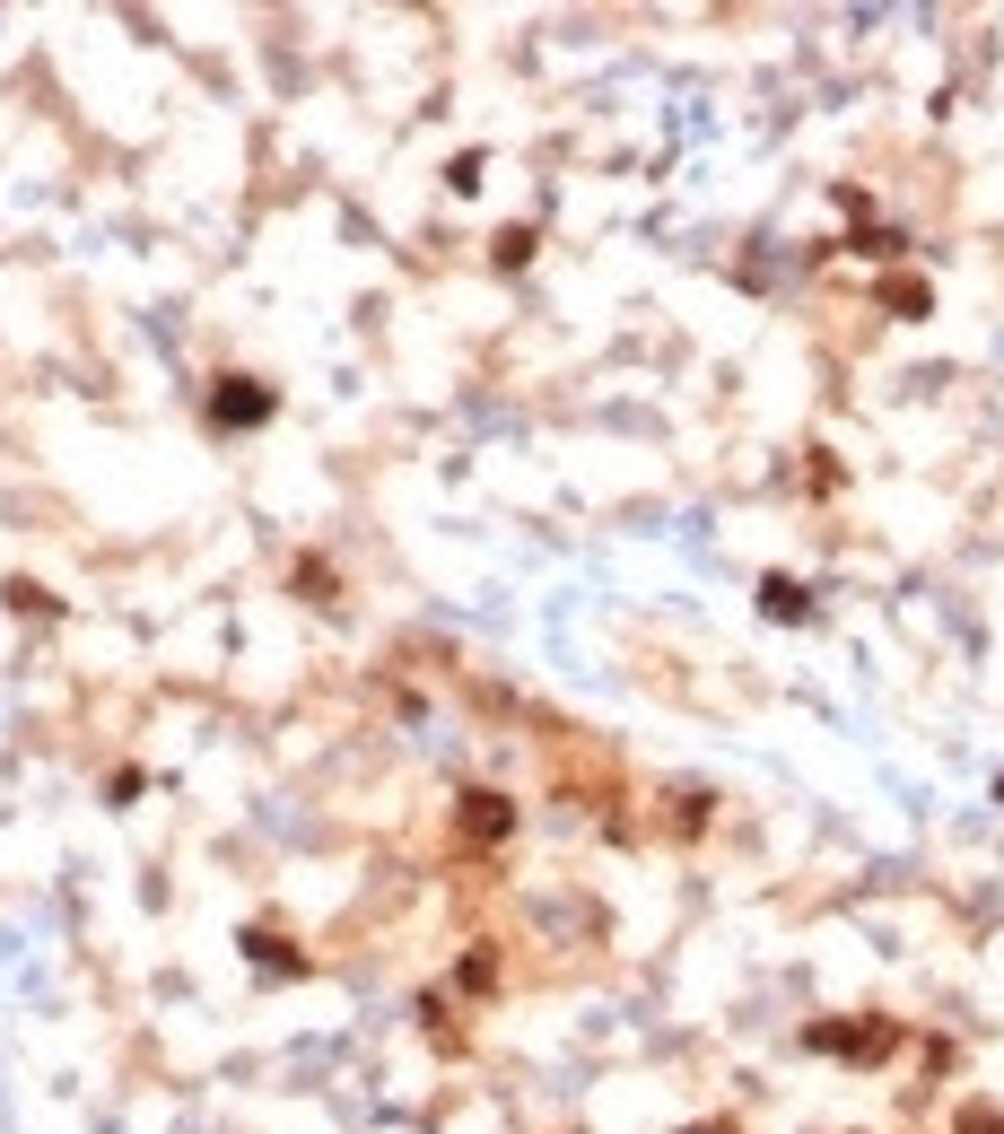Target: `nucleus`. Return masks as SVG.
<instances>
[{
  "mask_svg": "<svg viewBox=\"0 0 1004 1134\" xmlns=\"http://www.w3.org/2000/svg\"><path fill=\"white\" fill-rule=\"evenodd\" d=\"M219 419H262V393L237 384V393H219Z\"/></svg>",
  "mask_w": 1004,
  "mask_h": 1134,
  "instance_id": "1",
  "label": "nucleus"
}]
</instances>
